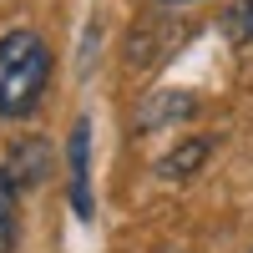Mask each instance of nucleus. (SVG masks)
Here are the masks:
<instances>
[{"instance_id":"7","label":"nucleus","mask_w":253,"mask_h":253,"mask_svg":"<svg viewBox=\"0 0 253 253\" xmlns=\"http://www.w3.org/2000/svg\"><path fill=\"white\" fill-rule=\"evenodd\" d=\"M223 36L233 46H253V0H233L223 10Z\"/></svg>"},{"instance_id":"3","label":"nucleus","mask_w":253,"mask_h":253,"mask_svg":"<svg viewBox=\"0 0 253 253\" xmlns=\"http://www.w3.org/2000/svg\"><path fill=\"white\" fill-rule=\"evenodd\" d=\"M193 112H198V96L193 91H152L137 107L132 126H137V132H157V126H167V122H187Z\"/></svg>"},{"instance_id":"6","label":"nucleus","mask_w":253,"mask_h":253,"mask_svg":"<svg viewBox=\"0 0 253 253\" xmlns=\"http://www.w3.org/2000/svg\"><path fill=\"white\" fill-rule=\"evenodd\" d=\"M15 243H20V193L0 172V253H15Z\"/></svg>"},{"instance_id":"5","label":"nucleus","mask_w":253,"mask_h":253,"mask_svg":"<svg viewBox=\"0 0 253 253\" xmlns=\"http://www.w3.org/2000/svg\"><path fill=\"white\" fill-rule=\"evenodd\" d=\"M208 157H213V137H187V142H177L172 152L157 162V177L162 182H187Z\"/></svg>"},{"instance_id":"2","label":"nucleus","mask_w":253,"mask_h":253,"mask_svg":"<svg viewBox=\"0 0 253 253\" xmlns=\"http://www.w3.org/2000/svg\"><path fill=\"white\" fill-rule=\"evenodd\" d=\"M66 172H71V213L81 223L96 218L91 208V117L71 122V142H66Z\"/></svg>"},{"instance_id":"8","label":"nucleus","mask_w":253,"mask_h":253,"mask_svg":"<svg viewBox=\"0 0 253 253\" xmlns=\"http://www.w3.org/2000/svg\"><path fill=\"white\" fill-rule=\"evenodd\" d=\"M162 5H193V0H162Z\"/></svg>"},{"instance_id":"1","label":"nucleus","mask_w":253,"mask_h":253,"mask_svg":"<svg viewBox=\"0 0 253 253\" xmlns=\"http://www.w3.org/2000/svg\"><path fill=\"white\" fill-rule=\"evenodd\" d=\"M51 86V46L31 26L0 36V117H31Z\"/></svg>"},{"instance_id":"4","label":"nucleus","mask_w":253,"mask_h":253,"mask_svg":"<svg viewBox=\"0 0 253 253\" xmlns=\"http://www.w3.org/2000/svg\"><path fill=\"white\" fill-rule=\"evenodd\" d=\"M0 172L10 177V187L20 193V187H36V182H46L51 172V147L41 142V137H26V142H15L10 147V162L0 167Z\"/></svg>"}]
</instances>
